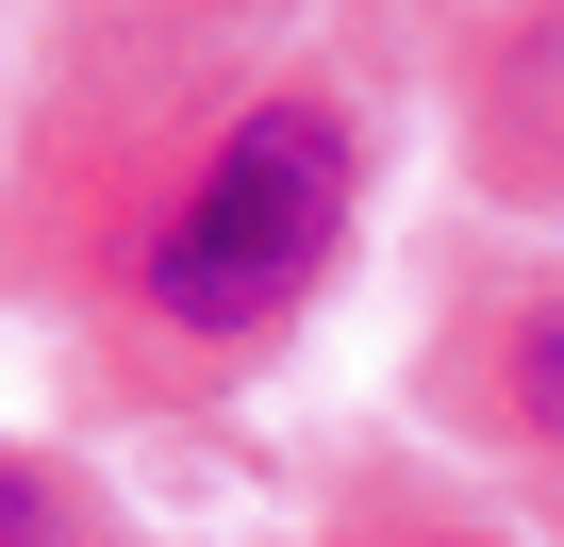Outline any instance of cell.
<instances>
[{
    "instance_id": "obj_1",
    "label": "cell",
    "mask_w": 564,
    "mask_h": 547,
    "mask_svg": "<svg viewBox=\"0 0 564 547\" xmlns=\"http://www.w3.org/2000/svg\"><path fill=\"white\" fill-rule=\"evenodd\" d=\"M349 166H366V150H349V117H333L316 84L249 100V117L199 150V183L166 199L133 299H150L183 349H249V332H282V316L316 299L333 232H349Z\"/></svg>"
},
{
    "instance_id": "obj_4",
    "label": "cell",
    "mask_w": 564,
    "mask_h": 547,
    "mask_svg": "<svg viewBox=\"0 0 564 547\" xmlns=\"http://www.w3.org/2000/svg\"><path fill=\"white\" fill-rule=\"evenodd\" d=\"M448 547H465V530H448Z\"/></svg>"
},
{
    "instance_id": "obj_2",
    "label": "cell",
    "mask_w": 564,
    "mask_h": 547,
    "mask_svg": "<svg viewBox=\"0 0 564 547\" xmlns=\"http://www.w3.org/2000/svg\"><path fill=\"white\" fill-rule=\"evenodd\" d=\"M498 382H514V415H531V431L564 448V283H547V299L514 316V349H498Z\"/></svg>"
},
{
    "instance_id": "obj_3",
    "label": "cell",
    "mask_w": 564,
    "mask_h": 547,
    "mask_svg": "<svg viewBox=\"0 0 564 547\" xmlns=\"http://www.w3.org/2000/svg\"><path fill=\"white\" fill-rule=\"evenodd\" d=\"M0 547H84V530H67V497H51L34 464H0Z\"/></svg>"
}]
</instances>
